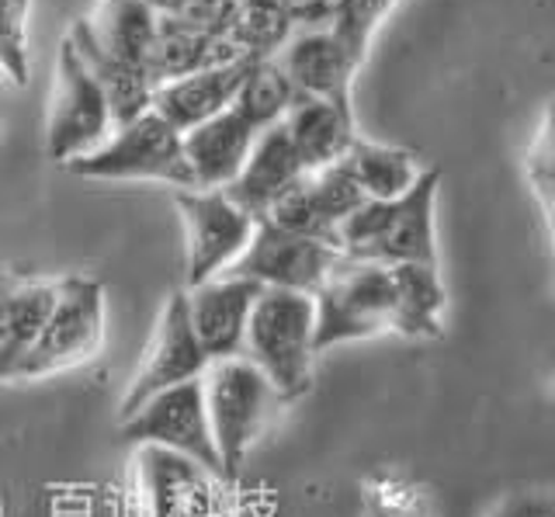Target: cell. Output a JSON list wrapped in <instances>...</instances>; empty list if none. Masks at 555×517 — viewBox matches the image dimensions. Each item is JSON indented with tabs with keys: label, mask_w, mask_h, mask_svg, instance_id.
Here are the masks:
<instances>
[{
	"label": "cell",
	"mask_w": 555,
	"mask_h": 517,
	"mask_svg": "<svg viewBox=\"0 0 555 517\" xmlns=\"http://www.w3.org/2000/svg\"><path fill=\"white\" fill-rule=\"evenodd\" d=\"M264 219L271 222V227L285 230V233L309 236V240H323V244L337 247V230L323 219L317 198H312L309 175H306L299 184H292L288 192L271 205ZM337 250H340V247H337Z\"/></svg>",
	"instance_id": "4316f807"
},
{
	"label": "cell",
	"mask_w": 555,
	"mask_h": 517,
	"mask_svg": "<svg viewBox=\"0 0 555 517\" xmlns=\"http://www.w3.org/2000/svg\"><path fill=\"white\" fill-rule=\"evenodd\" d=\"M66 42L74 46V53L83 60V66L98 80V88L104 91V101H108L115 129L135 122L139 115H146L153 108L156 83L150 80V74L143 70V66L115 60V56L104 53V49H98V42L91 39V31H87L83 22L74 25V31L66 36Z\"/></svg>",
	"instance_id": "ffe728a7"
},
{
	"label": "cell",
	"mask_w": 555,
	"mask_h": 517,
	"mask_svg": "<svg viewBox=\"0 0 555 517\" xmlns=\"http://www.w3.org/2000/svg\"><path fill=\"white\" fill-rule=\"evenodd\" d=\"M205 369H208V358L195 337V326H191L188 299H184V292H173L164 302V313L156 320L150 348L143 361H139L126 396H121V417L135 413L146 400H153L156 392L191 383V378H202Z\"/></svg>",
	"instance_id": "8fae6325"
},
{
	"label": "cell",
	"mask_w": 555,
	"mask_h": 517,
	"mask_svg": "<svg viewBox=\"0 0 555 517\" xmlns=\"http://www.w3.org/2000/svg\"><path fill=\"white\" fill-rule=\"evenodd\" d=\"M153 4H156V8H160V4H164V0H153Z\"/></svg>",
	"instance_id": "d590c367"
},
{
	"label": "cell",
	"mask_w": 555,
	"mask_h": 517,
	"mask_svg": "<svg viewBox=\"0 0 555 517\" xmlns=\"http://www.w3.org/2000/svg\"><path fill=\"white\" fill-rule=\"evenodd\" d=\"M396 0H337L334 18H330V31L337 36V42L351 53L358 63L369 53V42L375 36L378 22L386 18V11Z\"/></svg>",
	"instance_id": "83f0119b"
},
{
	"label": "cell",
	"mask_w": 555,
	"mask_h": 517,
	"mask_svg": "<svg viewBox=\"0 0 555 517\" xmlns=\"http://www.w3.org/2000/svg\"><path fill=\"white\" fill-rule=\"evenodd\" d=\"M334 4L337 0H285V11L295 31H309V28H330Z\"/></svg>",
	"instance_id": "d6a6232c"
},
{
	"label": "cell",
	"mask_w": 555,
	"mask_h": 517,
	"mask_svg": "<svg viewBox=\"0 0 555 517\" xmlns=\"http://www.w3.org/2000/svg\"><path fill=\"white\" fill-rule=\"evenodd\" d=\"M285 132L299 153L302 167L323 170L330 164H340L344 153L354 143V112H344L320 98H295V105L285 115Z\"/></svg>",
	"instance_id": "44dd1931"
},
{
	"label": "cell",
	"mask_w": 555,
	"mask_h": 517,
	"mask_svg": "<svg viewBox=\"0 0 555 517\" xmlns=\"http://www.w3.org/2000/svg\"><path fill=\"white\" fill-rule=\"evenodd\" d=\"M121 435L132 444H153V448H167V452H178L191 462H198L212 476L225 479L219 448L212 438V424H208L202 378H191V383L156 392L135 413L121 417Z\"/></svg>",
	"instance_id": "52a82bcc"
},
{
	"label": "cell",
	"mask_w": 555,
	"mask_h": 517,
	"mask_svg": "<svg viewBox=\"0 0 555 517\" xmlns=\"http://www.w3.org/2000/svg\"><path fill=\"white\" fill-rule=\"evenodd\" d=\"M441 170L427 167L406 195L392 202L369 198L337 230V247L351 261L372 264H430L438 268V236H434V202H438Z\"/></svg>",
	"instance_id": "6da1fadb"
},
{
	"label": "cell",
	"mask_w": 555,
	"mask_h": 517,
	"mask_svg": "<svg viewBox=\"0 0 555 517\" xmlns=\"http://www.w3.org/2000/svg\"><path fill=\"white\" fill-rule=\"evenodd\" d=\"M257 296L260 285L247 279H233V274H219V279L184 292L188 316L191 326H195V337L202 344L208 365L243 354V337H247V323Z\"/></svg>",
	"instance_id": "4fadbf2b"
},
{
	"label": "cell",
	"mask_w": 555,
	"mask_h": 517,
	"mask_svg": "<svg viewBox=\"0 0 555 517\" xmlns=\"http://www.w3.org/2000/svg\"><path fill=\"white\" fill-rule=\"evenodd\" d=\"M243 354L268 375L285 403L299 400L312 386L317 361V302L306 292L260 288L243 337Z\"/></svg>",
	"instance_id": "7a4b0ae2"
},
{
	"label": "cell",
	"mask_w": 555,
	"mask_h": 517,
	"mask_svg": "<svg viewBox=\"0 0 555 517\" xmlns=\"http://www.w3.org/2000/svg\"><path fill=\"white\" fill-rule=\"evenodd\" d=\"M230 36L250 60H274L295 36V25L285 0H236Z\"/></svg>",
	"instance_id": "484cf974"
},
{
	"label": "cell",
	"mask_w": 555,
	"mask_h": 517,
	"mask_svg": "<svg viewBox=\"0 0 555 517\" xmlns=\"http://www.w3.org/2000/svg\"><path fill=\"white\" fill-rule=\"evenodd\" d=\"M312 302H317V351L378 337L392 331V271L386 264L344 257Z\"/></svg>",
	"instance_id": "5b68a950"
},
{
	"label": "cell",
	"mask_w": 555,
	"mask_h": 517,
	"mask_svg": "<svg viewBox=\"0 0 555 517\" xmlns=\"http://www.w3.org/2000/svg\"><path fill=\"white\" fill-rule=\"evenodd\" d=\"M236 60H250V56L233 42V36H216V31L184 25L160 11V28H156L146 74L160 88V83L181 80L198 70H212V66H225Z\"/></svg>",
	"instance_id": "d6986e66"
},
{
	"label": "cell",
	"mask_w": 555,
	"mask_h": 517,
	"mask_svg": "<svg viewBox=\"0 0 555 517\" xmlns=\"http://www.w3.org/2000/svg\"><path fill=\"white\" fill-rule=\"evenodd\" d=\"M254 60H236L225 66H212V70L188 74L181 80L160 83L153 91V112L167 118L181 135L188 129H195L208 118H216L219 112L233 108V98L240 91L243 77H247Z\"/></svg>",
	"instance_id": "ac0fdd59"
},
{
	"label": "cell",
	"mask_w": 555,
	"mask_h": 517,
	"mask_svg": "<svg viewBox=\"0 0 555 517\" xmlns=\"http://www.w3.org/2000/svg\"><path fill=\"white\" fill-rule=\"evenodd\" d=\"M552 410H555V386H552Z\"/></svg>",
	"instance_id": "e575fe53"
},
{
	"label": "cell",
	"mask_w": 555,
	"mask_h": 517,
	"mask_svg": "<svg viewBox=\"0 0 555 517\" xmlns=\"http://www.w3.org/2000/svg\"><path fill=\"white\" fill-rule=\"evenodd\" d=\"M135 479L146 517H222L219 490L225 479L178 452L139 444Z\"/></svg>",
	"instance_id": "7c38bea8"
},
{
	"label": "cell",
	"mask_w": 555,
	"mask_h": 517,
	"mask_svg": "<svg viewBox=\"0 0 555 517\" xmlns=\"http://www.w3.org/2000/svg\"><path fill=\"white\" fill-rule=\"evenodd\" d=\"M60 279L0 271V383H14L56 302Z\"/></svg>",
	"instance_id": "9a60e30c"
},
{
	"label": "cell",
	"mask_w": 555,
	"mask_h": 517,
	"mask_svg": "<svg viewBox=\"0 0 555 517\" xmlns=\"http://www.w3.org/2000/svg\"><path fill=\"white\" fill-rule=\"evenodd\" d=\"M309 188H312V198H317L323 219L334 230H340V222L347 216H354L361 205L369 202L361 188H358V181L351 178V170H347L344 164H330L323 170H312Z\"/></svg>",
	"instance_id": "f1b7e54d"
},
{
	"label": "cell",
	"mask_w": 555,
	"mask_h": 517,
	"mask_svg": "<svg viewBox=\"0 0 555 517\" xmlns=\"http://www.w3.org/2000/svg\"><path fill=\"white\" fill-rule=\"evenodd\" d=\"M104 344V288L94 279H60L56 302L42 326L39 340L28 351L25 365L17 369L14 383L56 375L91 361Z\"/></svg>",
	"instance_id": "8992f818"
},
{
	"label": "cell",
	"mask_w": 555,
	"mask_h": 517,
	"mask_svg": "<svg viewBox=\"0 0 555 517\" xmlns=\"http://www.w3.org/2000/svg\"><path fill=\"white\" fill-rule=\"evenodd\" d=\"M490 517H555V493L552 490H517L503 496L490 510Z\"/></svg>",
	"instance_id": "1f68e13d"
},
{
	"label": "cell",
	"mask_w": 555,
	"mask_h": 517,
	"mask_svg": "<svg viewBox=\"0 0 555 517\" xmlns=\"http://www.w3.org/2000/svg\"><path fill=\"white\" fill-rule=\"evenodd\" d=\"M538 198H542V209H545V219H548V230H552V240H555V184H534Z\"/></svg>",
	"instance_id": "836d02e7"
},
{
	"label": "cell",
	"mask_w": 555,
	"mask_h": 517,
	"mask_svg": "<svg viewBox=\"0 0 555 517\" xmlns=\"http://www.w3.org/2000/svg\"><path fill=\"white\" fill-rule=\"evenodd\" d=\"M274 60L292 80L295 94L320 98L344 112H351V80L361 63L347 53L330 28L295 31Z\"/></svg>",
	"instance_id": "5bb4252c"
},
{
	"label": "cell",
	"mask_w": 555,
	"mask_h": 517,
	"mask_svg": "<svg viewBox=\"0 0 555 517\" xmlns=\"http://www.w3.org/2000/svg\"><path fill=\"white\" fill-rule=\"evenodd\" d=\"M309 170L302 167L299 153H295L285 126H271L257 135V143L250 150L247 164L236 175L230 188H222L230 202H236L243 212H250L254 219H264L271 205L282 198L292 184H299Z\"/></svg>",
	"instance_id": "e0dca14e"
},
{
	"label": "cell",
	"mask_w": 555,
	"mask_h": 517,
	"mask_svg": "<svg viewBox=\"0 0 555 517\" xmlns=\"http://www.w3.org/2000/svg\"><path fill=\"white\" fill-rule=\"evenodd\" d=\"M392 331L403 337L430 340L444 331V282L441 268L430 264H392Z\"/></svg>",
	"instance_id": "603a6c76"
},
{
	"label": "cell",
	"mask_w": 555,
	"mask_h": 517,
	"mask_svg": "<svg viewBox=\"0 0 555 517\" xmlns=\"http://www.w3.org/2000/svg\"><path fill=\"white\" fill-rule=\"evenodd\" d=\"M66 167L69 175L87 181H167L181 192H195L181 132L153 108L135 122L115 129L94 153L69 160Z\"/></svg>",
	"instance_id": "277c9868"
},
{
	"label": "cell",
	"mask_w": 555,
	"mask_h": 517,
	"mask_svg": "<svg viewBox=\"0 0 555 517\" xmlns=\"http://www.w3.org/2000/svg\"><path fill=\"white\" fill-rule=\"evenodd\" d=\"M202 389L225 482H233L247 452L268 435L285 400L247 354L212 361L202 375Z\"/></svg>",
	"instance_id": "3957f363"
},
{
	"label": "cell",
	"mask_w": 555,
	"mask_h": 517,
	"mask_svg": "<svg viewBox=\"0 0 555 517\" xmlns=\"http://www.w3.org/2000/svg\"><path fill=\"white\" fill-rule=\"evenodd\" d=\"M257 129H250L243 118L225 108L208 122L188 129L181 135L184 143V160L195 181V192H222L236 181V175L247 164L250 150L257 143Z\"/></svg>",
	"instance_id": "2e32d148"
},
{
	"label": "cell",
	"mask_w": 555,
	"mask_h": 517,
	"mask_svg": "<svg viewBox=\"0 0 555 517\" xmlns=\"http://www.w3.org/2000/svg\"><path fill=\"white\" fill-rule=\"evenodd\" d=\"M173 202L188 222V288L219 279L250 247L257 219L225 192H178Z\"/></svg>",
	"instance_id": "30bf717a"
},
{
	"label": "cell",
	"mask_w": 555,
	"mask_h": 517,
	"mask_svg": "<svg viewBox=\"0 0 555 517\" xmlns=\"http://www.w3.org/2000/svg\"><path fill=\"white\" fill-rule=\"evenodd\" d=\"M295 88L278 66V60H254L247 77H243L240 91L233 98V112L247 122L250 129L264 132L271 126H282L288 108L295 105Z\"/></svg>",
	"instance_id": "d4e9b609"
},
{
	"label": "cell",
	"mask_w": 555,
	"mask_h": 517,
	"mask_svg": "<svg viewBox=\"0 0 555 517\" xmlns=\"http://www.w3.org/2000/svg\"><path fill=\"white\" fill-rule=\"evenodd\" d=\"M31 0H0V63L25 83V25H28Z\"/></svg>",
	"instance_id": "f546056e"
},
{
	"label": "cell",
	"mask_w": 555,
	"mask_h": 517,
	"mask_svg": "<svg viewBox=\"0 0 555 517\" xmlns=\"http://www.w3.org/2000/svg\"><path fill=\"white\" fill-rule=\"evenodd\" d=\"M344 254L323 240L295 236L271 227L268 219H257L250 247L236 257V264L225 271L233 279H247L260 288H285L317 296L323 282L337 271Z\"/></svg>",
	"instance_id": "ba28073f"
},
{
	"label": "cell",
	"mask_w": 555,
	"mask_h": 517,
	"mask_svg": "<svg viewBox=\"0 0 555 517\" xmlns=\"http://www.w3.org/2000/svg\"><path fill=\"white\" fill-rule=\"evenodd\" d=\"M340 164L351 170V178L358 181L364 198H375V202H392L399 195H406L416 184V178L424 175L410 150L369 143V140H361V135H354V143L344 153Z\"/></svg>",
	"instance_id": "cb8c5ba5"
},
{
	"label": "cell",
	"mask_w": 555,
	"mask_h": 517,
	"mask_svg": "<svg viewBox=\"0 0 555 517\" xmlns=\"http://www.w3.org/2000/svg\"><path fill=\"white\" fill-rule=\"evenodd\" d=\"M112 132L115 122L108 101H104V91L98 88V80L83 66V60L74 53V46L63 42L60 66H56V98H52L49 132H46L49 157L60 164L87 157Z\"/></svg>",
	"instance_id": "9c48e42d"
},
{
	"label": "cell",
	"mask_w": 555,
	"mask_h": 517,
	"mask_svg": "<svg viewBox=\"0 0 555 517\" xmlns=\"http://www.w3.org/2000/svg\"><path fill=\"white\" fill-rule=\"evenodd\" d=\"M160 11L184 25L216 31V36H230L236 0H164Z\"/></svg>",
	"instance_id": "4dcf8cb0"
},
{
	"label": "cell",
	"mask_w": 555,
	"mask_h": 517,
	"mask_svg": "<svg viewBox=\"0 0 555 517\" xmlns=\"http://www.w3.org/2000/svg\"><path fill=\"white\" fill-rule=\"evenodd\" d=\"M83 25L98 49L146 70L160 28V8L153 0H101Z\"/></svg>",
	"instance_id": "7402d4cb"
}]
</instances>
